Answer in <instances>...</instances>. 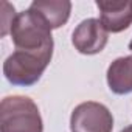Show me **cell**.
Masks as SVG:
<instances>
[{
  "instance_id": "obj_2",
  "label": "cell",
  "mask_w": 132,
  "mask_h": 132,
  "mask_svg": "<svg viewBox=\"0 0 132 132\" xmlns=\"http://www.w3.org/2000/svg\"><path fill=\"white\" fill-rule=\"evenodd\" d=\"M2 132H42V118L36 103L28 96H6L0 104Z\"/></svg>"
},
{
  "instance_id": "obj_6",
  "label": "cell",
  "mask_w": 132,
  "mask_h": 132,
  "mask_svg": "<svg viewBox=\"0 0 132 132\" xmlns=\"http://www.w3.org/2000/svg\"><path fill=\"white\" fill-rule=\"evenodd\" d=\"M107 33H120L132 23V2H96Z\"/></svg>"
},
{
  "instance_id": "obj_10",
  "label": "cell",
  "mask_w": 132,
  "mask_h": 132,
  "mask_svg": "<svg viewBox=\"0 0 132 132\" xmlns=\"http://www.w3.org/2000/svg\"><path fill=\"white\" fill-rule=\"evenodd\" d=\"M121 132H132V126H127V127H124Z\"/></svg>"
},
{
  "instance_id": "obj_8",
  "label": "cell",
  "mask_w": 132,
  "mask_h": 132,
  "mask_svg": "<svg viewBox=\"0 0 132 132\" xmlns=\"http://www.w3.org/2000/svg\"><path fill=\"white\" fill-rule=\"evenodd\" d=\"M30 10L40 14L42 19L50 25V28L54 30L65 25V22L69 20L72 3L67 2V0H61V2H56V0H36V2L31 3Z\"/></svg>"
},
{
  "instance_id": "obj_11",
  "label": "cell",
  "mask_w": 132,
  "mask_h": 132,
  "mask_svg": "<svg viewBox=\"0 0 132 132\" xmlns=\"http://www.w3.org/2000/svg\"><path fill=\"white\" fill-rule=\"evenodd\" d=\"M129 50L132 51V40H130V44H129Z\"/></svg>"
},
{
  "instance_id": "obj_7",
  "label": "cell",
  "mask_w": 132,
  "mask_h": 132,
  "mask_svg": "<svg viewBox=\"0 0 132 132\" xmlns=\"http://www.w3.org/2000/svg\"><path fill=\"white\" fill-rule=\"evenodd\" d=\"M109 89L117 95L132 92V56L115 59L107 70Z\"/></svg>"
},
{
  "instance_id": "obj_4",
  "label": "cell",
  "mask_w": 132,
  "mask_h": 132,
  "mask_svg": "<svg viewBox=\"0 0 132 132\" xmlns=\"http://www.w3.org/2000/svg\"><path fill=\"white\" fill-rule=\"evenodd\" d=\"M72 132H112L113 117L100 103L87 101L75 107L70 118Z\"/></svg>"
},
{
  "instance_id": "obj_3",
  "label": "cell",
  "mask_w": 132,
  "mask_h": 132,
  "mask_svg": "<svg viewBox=\"0 0 132 132\" xmlns=\"http://www.w3.org/2000/svg\"><path fill=\"white\" fill-rule=\"evenodd\" d=\"M11 37L16 50H40L53 45L51 28L33 10L19 13L11 27Z\"/></svg>"
},
{
  "instance_id": "obj_9",
  "label": "cell",
  "mask_w": 132,
  "mask_h": 132,
  "mask_svg": "<svg viewBox=\"0 0 132 132\" xmlns=\"http://www.w3.org/2000/svg\"><path fill=\"white\" fill-rule=\"evenodd\" d=\"M2 8H3V13H2V36H6L8 33H11V27H13V22L16 19V13H14V8L3 2L2 3Z\"/></svg>"
},
{
  "instance_id": "obj_1",
  "label": "cell",
  "mask_w": 132,
  "mask_h": 132,
  "mask_svg": "<svg viewBox=\"0 0 132 132\" xmlns=\"http://www.w3.org/2000/svg\"><path fill=\"white\" fill-rule=\"evenodd\" d=\"M53 56V45L40 50H16L3 64V73L14 86H33L39 81Z\"/></svg>"
},
{
  "instance_id": "obj_5",
  "label": "cell",
  "mask_w": 132,
  "mask_h": 132,
  "mask_svg": "<svg viewBox=\"0 0 132 132\" xmlns=\"http://www.w3.org/2000/svg\"><path fill=\"white\" fill-rule=\"evenodd\" d=\"M107 30L100 19H86L73 31L72 42L82 54H96L107 44Z\"/></svg>"
}]
</instances>
